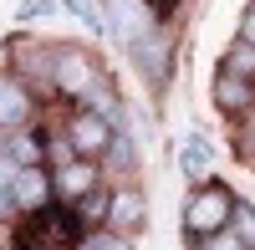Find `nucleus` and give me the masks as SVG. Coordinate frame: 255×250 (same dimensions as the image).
<instances>
[{
    "instance_id": "obj_1",
    "label": "nucleus",
    "mask_w": 255,
    "mask_h": 250,
    "mask_svg": "<svg viewBox=\"0 0 255 250\" xmlns=\"http://www.w3.org/2000/svg\"><path fill=\"white\" fill-rule=\"evenodd\" d=\"M235 199H240V194H230L220 179L194 184L189 199H184V235H189V240H209V235L230 230V210H235Z\"/></svg>"
},
{
    "instance_id": "obj_2",
    "label": "nucleus",
    "mask_w": 255,
    "mask_h": 250,
    "mask_svg": "<svg viewBox=\"0 0 255 250\" xmlns=\"http://www.w3.org/2000/svg\"><path fill=\"white\" fill-rule=\"evenodd\" d=\"M97 77H102V61L82 46V41H56V51H51V92L56 97L82 102V92H87Z\"/></svg>"
},
{
    "instance_id": "obj_3",
    "label": "nucleus",
    "mask_w": 255,
    "mask_h": 250,
    "mask_svg": "<svg viewBox=\"0 0 255 250\" xmlns=\"http://www.w3.org/2000/svg\"><path fill=\"white\" fill-rule=\"evenodd\" d=\"M82 230L87 225L77 220L72 204H46V210L26 215V250H72V245L87 240Z\"/></svg>"
},
{
    "instance_id": "obj_4",
    "label": "nucleus",
    "mask_w": 255,
    "mask_h": 250,
    "mask_svg": "<svg viewBox=\"0 0 255 250\" xmlns=\"http://www.w3.org/2000/svg\"><path fill=\"white\" fill-rule=\"evenodd\" d=\"M102 20H108V36L118 41V46H138L143 36H153L163 20L153 10V0H102Z\"/></svg>"
},
{
    "instance_id": "obj_5",
    "label": "nucleus",
    "mask_w": 255,
    "mask_h": 250,
    "mask_svg": "<svg viewBox=\"0 0 255 250\" xmlns=\"http://www.w3.org/2000/svg\"><path fill=\"white\" fill-rule=\"evenodd\" d=\"M128 56H133V67L143 72V82L148 87H168V77H174V56H179V41H174V31L168 26H158L153 36H143L138 46H128Z\"/></svg>"
},
{
    "instance_id": "obj_6",
    "label": "nucleus",
    "mask_w": 255,
    "mask_h": 250,
    "mask_svg": "<svg viewBox=\"0 0 255 250\" xmlns=\"http://www.w3.org/2000/svg\"><path fill=\"white\" fill-rule=\"evenodd\" d=\"M61 133H67V143H72L77 158H102V153H108V143H113V123L97 118V113H87V108H77Z\"/></svg>"
},
{
    "instance_id": "obj_7",
    "label": "nucleus",
    "mask_w": 255,
    "mask_h": 250,
    "mask_svg": "<svg viewBox=\"0 0 255 250\" xmlns=\"http://www.w3.org/2000/svg\"><path fill=\"white\" fill-rule=\"evenodd\" d=\"M51 189H56L61 204H77V199H87L92 189H102V169L92 158H67V163L51 169Z\"/></svg>"
},
{
    "instance_id": "obj_8",
    "label": "nucleus",
    "mask_w": 255,
    "mask_h": 250,
    "mask_svg": "<svg viewBox=\"0 0 255 250\" xmlns=\"http://www.w3.org/2000/svg\"><path fill=\"white\" fill-rule=\"evenodd\" d=\"M143 225H148V199H143V189H133V184L113 189V194H108V225H102V230L133 240Z\"/></svg>"
},
{
    "instance_id": "obj_9",
    "label": "nucleus",
    "mask_w": 255,
    "mask_h": 250,
    "mask_svg": "<svg viewBox=\"0 0 255 250\" xmlns=\"http://www.w3.org/2000/svg\"><path fill=\"white\" fill-rule=\"evenodd\" d=\"M10 194H15V215H36V210H46V204L56 199V189H51V169H46V163H20Z\"/></svg>"
},
{
    "instance_id": "obj_10",
    "label": "nucleus",
    "mask_w": 255,
    "mask_h": 250,
    "mask_svg": "<svg viewBox=\"0 0 255 250\" xmlns=\"http://www.w3.org/2000/svg\"><path fill=\"white\" fill-rule=\"evenodd\" d=\"M209 97H215V108L225 118H245L255 108V82L250 77H235V72H215V87H209Z\"/></svg>"
},
{
    "instance_id": "obj_11",
    "label": "nucleus",
    "mask_w": 255,
    "mask_h": 250,
    "mask_svg": "<svg viewBox=\"0 0 255 250\" xmlns=\"http://www.w3.org/2000/svg\"><path fill=\"white\" fill-rule=\"evenodd\" d=\"M36 113V102H31V87L20 82L15 72L10 77H0V133H15V128H26Z\"/></svg>"
},
{
    "instance_id": "obj_12",
    "label": "nucleus",
    "mask_w": 255,
    "mask_h": 250,
    "mask_svg": "<svg viewBox=\"0 0 255 250\" xmlns=\"http://www.w3.org/2000/svg\"><path fill=\"white\" fill-rule=\"evenodd\" d=\"M82 108L87 113H97V118H108L113 128H123V118H128V108H123V97H118V87L108 77H97L87 92H82Z\"/></svg>"
},
{
    "instance_id": "obj_13",
    "label": "nucleus",
    "mask_w": 255,
    "mask_h": 250,
    "mask_svg": "<svg viewBox=\"0 0 255 250\" xmlns=\"http://www.w3.org/2000/svg\"><path fill=\"white\" fill-rule=\"evenodd\" d=\"M209 163H215L209 143H204L199 133H189V138L179 143V174H184L189 184H204V179H209Z\"/></svg>"
},
{
    "instance_id": "obj_14",
    "label": "nucleus",
    "mask_w": 255,
    "mask_h": 250,
    "mask_svg": "<svg viewBox=\"0 0 255 250\" xmlns=\"http://www.w3.org/2000/svg\"><path fill=\"white\" fill-rule=\"evenodd\" d=\"M5 153L15 163H46V133H36L31 123H26V128L5 133Z\"/></svg>"
},
{
    "instance_id": "obj_15",
    "label": "nucleus",
    "mask_w": 255,
    "mask_h": 250,
    "mask_svg": "<svg viewBox=\"0 0 255 250\" xmlns=\"http://www.w3.org/2000/svg\"><path fill=\"white\" fill-rule=\"evenodd\" d=\"M102 158H108L113 174H133V169H138V143H133V133H128V123L113 128V143H108V153H102Z\"/></svg>"
},
{
    "instance_id": "obj_16",
    "label": "nucleus",
    "mask_w": 255,
    "mask_h": 250,
    "mask_svg": "<svg viewBox=\"0 0 255 250\" xmlns=\"http://www.w3.org/2000/svg\"><path fill=\"white\" fill-rule=\"evenodd\" d=\"M220 67H225V72H235V77H250V82H255V46L235 36V41H230V51L220 56Z\"/></svg>"
},
{
    "instance_id": "obj_17",
    "label": "nucleus",
    "mask_w": 255,
    "mask_h": 250,
    "mask_svg": "<svg viewBox=\"0 0 255 250\" xmlns=\"http://www.w3.org/2000/svg\"><path fill=\"white\" fill-rule=\"evenodd\" d=\"M230 235H235L240 245H250V250H255V204L235 199V210H230Z\"/></svg>"
},
{
    "instance_id": "obj_18",
    "label": "nucleus",
    "mask_w": 255,
    "mask_h": 250,
    "mask_svg": "<svg viewBox=\"0 0 255 250\" xmlns=\"http://www.w3.org/2000/svg\"><path fill=\"white\" fill-rule=\"evenodd\" d=\"M61 10H72L87 31H97V36H108V20H102V5L97 0H61Z\"/></svg>"
},
{
    "instance_id": "obj_19",
    "label": "nucleus",
    "mask_w": 255,
    "mask_h": 250,
    "mask_svg": "<svg viewBox=\"0 0 255 250\" xmlns=\"http://www.w3.org/2000/svg\"><path fill=\"white\" fill-rule=\"evenodd\" d=\"M72 210H77V220H82V225H108V194L92 189L87 199H77Z\"/></svg>"
},
{
    "instance_id": "obj_20",
    "label": "nucleus",
    "mask_w": 255,
    "mask_h": 250,
    "mask_svg": "<svg viewBox=\"0 0 255 250\" xmlns=\"http://www.w3.org/2000/svg\"><path fill=\"white\" fill-rule=\"evenodd\" d=\"M82 250H133V245H128V235L97 230V235H87V240H82Z\"/></svg>"
},
{
    "instance_id": "obj_21",
    "label": "nucleus",
    "mask_w": 255,
    "mask_h": 250,
    "mask_svg": "<svg viewBox=\"0 0 255 250\" xmlns=\"http://www.w3.org/2000/svg\"><path fill=\"white\" fill-rule=\"evenodd\" d=\"M61 5V0H20L15 5V20H41V15H51Z\"/></svg>"
},
{
    "instance_id": "obj_22",
    "label": "nucleus",
    "mask_w": 255,
    "mask_h": 250,
    "mask_svg": "<svg viewBox=\"0 0 255 250\" xmlns=\"http://www.w3.org/2000/svg\"><path fill=\"white\" fill-rule=\"evenodd\" d=\"M199 250H250V245H240L230 230H220V235H209V240H199Z\"/></svg>"
},
{
    "instance_id": "obj_23",
    "label": "nucleus",
    "mask_w": 255,
    "mask_h": 250,
    "mask_svg": "<svg viewBox=\"0 0 255 250\" xmlns=\"http://www.w3.org/2000/svg\"><path fill=\"white\" fill-rule=\"evenodd\" d=\"M240 41H250V46H255V0H250V5L240 10V31H235Z\"/></svg>"
},
{
    "instance_id": "obj_24",
    "label": "nucleus",
    "mask_w": 255,
    "mask_h": 250,
    "mask_svg": "<svg viewBox=\"0 0 255 250\" xmlns=\"http://www.w3.org/2000/svg\"><path fill=\"white\" fill-rule=\"evenodd\" d=\"M5 215H15V194H10V189H0V220H5Z\"/></svg>"
}]
</instances>
